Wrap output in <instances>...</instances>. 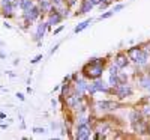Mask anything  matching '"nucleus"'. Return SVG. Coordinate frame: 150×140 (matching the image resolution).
Listing matches in <instances>:
<instances>
[{"label": "nucleus", "instance_id": "nucleus-1", "mask_svg": "<svg viewBox=\"0 0 150 140\" xmlns=\"http://www.w3.org/2000/svg\"><path fill=\"white\" fill-rule=\"evenodd\" d=\"M104 59H93L92 62H89L87 65L84 66V75L86 77H90V79H99L104 72Z\"/></svg>", "mask_w": 150, "mask_h": 140}, {"label": "nucleus", "instance_id": "nucleus-2", "mask_svg": "<svg viewBox=\"0 0 150 140\" xmlns=\"http://www.w3.org/2000/svg\"><path fill=\"white\" fill-rule=\"evenodd\" d=\"M39 12H41V9H39V8H35V6H32L30 9H26V11H24L26 23H32L33 20H36L38 15H39Z\"/></svg>", "mask_w": 150, "mask_h": 140}, {"label": "nucleus", "instance_id": "nucleus-3", "mask_svg": "<svg viewBox=\"0 0 150 140\" xmlns=\"http://www.w3.org/2000/svg\"><path fill=\"white\" fill-rule=\"evenodd\" d=\"M89 137H90V130H89V126H87L86 124H80L78 133H77V139H78V140H86V139H89Z\"/></svg>", "mask_w": 150, "mask_h": 140}, {"label": "nucleus", "instance_id": "nucleus-4", "mask_svg": "<svg viewBox=\"0 0 150 140\" xmlns=\"http://www.w3.org/2000/svg\"><path fill=\"white\" fill-rule=\"evenodd\" d=\"M116 94L119 95V98H125V96L131 95L132 91H131V87L128 84H117L116 86Z\"/></svg>", "mask_w": 150, "mask_h": 140}, {"label": "nucleus", "instance_id": "nucleus-5", "mask_svg": "<svg viewBox=\"0 0 150 140\" xmlns=\"http://www.w3.org/2000/svg\"><path fill=\"white\" fill-rule=\"evenodd\" d=\"M60 21H62V15L59 14L57 11H54V12L50 14V20L47 23V26H54V24H59Z\"/></svg>", "mask_w": 150, "mask_h": 140}, {"label": "nucleus", "instance_id": "nucleus-6", "mask_svg": "<svg viewBox=\"0 0 150 140\" xmlns=\"http://www.w3.org/2000/svg\"><path fill=\"white\" fill-rule=\"evenodd\" d=\"M98 107L101 110H114V109H117V103H112V101H101V103H98Z\"/></svg>", "mask_w": 150, "mask_h": 140}, {"label": "nucleus", "instance_id": "nucleus-7", "mask_svg": "<svg viewBox=\"0 0 150 140\" xmlns=\"http://www.w3.org/2000/svg\"><path fill=\"white\" fill-rule=\"evenodd\" d=\"M116 65L119 66V68H125L128 65V59H126V56L125 54H117V57H116Z\"/></svg>", "mask_w": 150, "mask_h": 140}, {"label": "nucleus", "instance_id": "nucleus-8", "mask_svg": "<svg viewBox=\"0 0 150 140\" xmlns=\"http://www.w3.org/2000/svg\"><path fill=\"white\" fill-rule=\"evenodd\" d=\"M138 65H144V63L147 62V53L146 51H140L138 54H137V57L134 59Z\"/></svg>", "mask_w": 150, "mask_h": 140}, {"label": "nucleus", "instance_id": "nucleus-9", "mask_svg": "<svg viewBox=\"0 0 150 140\" xmlns=\"http://www.w3.org/2000/svg\"><path fill=\"white\" fill-rule=\"evenodd\" d=\"M45 29H47V23H41L38 26V30H36V39H41L45 33Z\"/></svg>", "mask_w": 150, "mask_h": 140}, {"label": "nucleus", "instance_id": "nucleus-10", "mask_svg": "<svg viewBox=\"0 0 150 140\" xmlns=\"http://www.w3.org/2000/svg\"><path fill=\"white\" fill-rule=\"evenodd\" d=\"M86 89H87V83L86 81H77V95L78 96H81L83 94H84V91H86Z\"/></svg>", "mask_w": 150, "mask_h": 140}, {"label": "nucleus", "instance_id": "nucleus-11", "mask_svg": "<svg viewBox=\"0 0 150 140\" xmlns=\"http://www.w3.org/2000/svg\"><path fill=\"white\" fill-rule=\"evenodd\" d=\"M95 84V87H96V91H104V92H108L110 89H108V86H107V83H104V81H95L93 83Z\"/></svg>", "mask_w": 150, "mask_h": 140}, {"label": "nucleus", "instance_id": "nucleus-12", "mask_svg": "<svg viewBox=\"0 0 150 140\" xmlns=\"http://www.w3.org/2000/svg\"><path fill=\"white\" fill-rule=\"evenodd\" d=\"M92 8H93V5H92L90 2H87V0H84L83 8H81V11H80V12H77V15H80V14H86V12H89Z\"/></svg>", "mask_w": 150, "mask_h": 140}, {"label": "nucleus", "instance_id": "nucleus-13", "mask_svg": "<svg viewBox=\"0 0 150 140\" xmlns=\"http://www.w3.org/2000/svg\"><path fill=\"white\" fill-rule=\"evenodd\" d=\"M2 6H3V15L5 17H12V9H14V6H12L11 3H5Z\"/></svg>", "mask_w": 150, "mask_h": 140}, {"label": "nucleus", "instance_id": "nucleus-14", "mask_svg": "<svg viewBox=\"0 0 150 140\" xmlns=\"http://www.w3.org/2000/svg\"><path fill=\"white\" fill-rule=\"evenodd\" d=\"M140 51H141V48H140V47H132V48L128 50V56H129L131 59H135L137 54H138Z\"/></svg>", "mask_w": 150, "mask_h": 140}, {"label": "nucleus", "instance_id": "nucleus-15", "mask_svg": "<svg viewBox=\"0 0 150 140\" xmlns=\"http://www.w3.org/2000/svg\"><path fill=\"white\" fill-rule=\"evenodd\" d=\"M92 21L90 20H87V21H83L81 24H78V26L77 27H75V33H78V32H81V30H84L87 26H89V24H90Z\"/></svg>", "mask_w": 150, "mask_h": 140}, {"label": "nucleus", "instance_id": "nucleus-16", "mask_svg": "<svg viewBox=\"0 0 150 140\" xmlns=\"http://www.w3.org/2000/svg\"><path fill=\"white\" fill-rule=\"evenodd\" d=\"M50 8H51V5H50V2L47 0V2H41V11L42 12H47V11H50Z\"/></svg>", "mask_w": 150, "mask_h": 140}, {"label": "nucleus", "instance_id": "nucleus-17", "mask_svg": "<svg viewBox=\"0 0 150 140\" xmlns=\"http://www.w3.org/2000/svg\"><path fill=\"white\" fill-rule=\"evenodd\" d=\"M119 83H120V81H119V79H117V75H110V84H111V86L116 87Z\"/></svg>", "mask_w": 150, "mask_h": 140}, {"label": "nucleus", "instance_id": "nucleus-18", "mask_svg": "<svg viewBox=\"0 0 150 140\" xmlns=\"http://www.w3.org/2000/svg\"><path fill=\"white\" fill-rule=\"evenodd\" d=\"M110 74H111V75H117V74H119V66H117V65H112V66L110 68Z\"/></svg>", "mask_w": 150, "mask_h": 140}, {"label": "nucleus", "instance_id": "nucleus-19", "mask_svg": "<svg viewBox=\"0 0 150 140\" xmlns=\"http://www.w3.org/2000/svg\"><path fill=\"white\" fill-rule=\"evenodd\" d=\"M112 14H114V11H110V12H105V14H102L101 15V20H104V18H110Z\"/></svg>", "mask_w": 150, "mask_h": 140}, {"label": "nucleus", "instance_id": "nucleus-20", "mask_svg": "<svg viewBox=\"0 0 150 140\" xmlns=\"http://www.w3.org/2000/svg\"><path fill=\"white\" fill-rule=\"evenodd\" d=\"M41 59H42V54H39V56H36V57H35V59H32L30 62H32V63H38V62H39Z\"/></svg>", "mask_w": 150, "mask_h": 140}, {"label": "nucleus", "instance_id": "nucleus-21", "mask_svg": "<svg viewBox=\"0 0 150 140\" xmlns=\"http://www.w3.org/2000/svg\"><path fill=\"white\" fill-rule=\"evenodd\" d=\"M33 131H35V133H36V134H41V133H44V131H45V130H44V128H35V130H33Z\"/></svg>", "mask_w": 150, "mask_h": 140}, {"label": "nucleus", "instance_id": "nucleus-22", "mask_svg": "<svg viewBox=\"0 0 150 140\" xmlns=\"http://www.w3.org/2000/svg\"><path fill=\"white\" fill-rule=\"evenodd\" d=\"M144 114H146V116H150V107H146L144 109Z\"/></svg>", "mask_w": 150, "mask_h": 140}, {"label": "nucleus", "instance_id": "nucleus-23", "mask_svg": "<svg viewBox=\"0 0 150 140\" xmlns=\"http://www.w3.org/2000/svg\"><path fill=\"white\" fill-rule=\"evenodd\" d=\"M87 2H90L92 5H98L99 2H101V0H87Z\"/></svg>", "mask_w": 150, "mask_h": 140}, {"label": "nucleus", "instance_id": "nucleus-24", "mask_svg": "<svg viewBox=\"0 0 150 140\" xmlns=\"http://www.w3.org/2000/svg\"><path fill=\"white\" fill-rule=\"evenodd\" d=\"M62 30H63V27H59V29H56V30H54V35H57V33H60Z\"/></svg>", "mask_w": 150, "mask_h": 140}, {"label": "nucleus", "instance_id": "nucleus-25", "mask_svg": "<svg viewBox=\"0 0 150 140\" xmlns=\"http://www.w3.org/2000/svg\"><path fill=\"white\" fill-rule=\"evenodd\" d=\"M122 8H123V5H119V6H116V8H114V12H116V11H120Z\"/></svg>", "mask_w": 150, "mask_h": 140}, {"label": "nucleus", "instance_id": "nucleus-26", "mask_svg": "<svg viewBox=\"0 0 150 140\" xmlns=\"http://www.w3.org/2000/svg\"><path fill=\"white\" fill-rule=\"evenodd\" d=\"M17 96H18L21 101H24V95H23V94H17Z\"/></svg>", "mask_w": 150, "mask_h": 140}, {"label": "nucleus", "instance_id": "nucleus-27", "mask_svg": "<svg viewBox=\"0 0 150 140\" xmlns=\"http://www.w3.org/2000/svg\"><path fill=\"white\" fill-rule=\"evenodd\" d=\"M120 81H126V75H120Z\"/></svg>", "mask_w": 150, "mask_h": 140}, {"label": "nucleus", "instance_id": "nucleus-28", "mask_svg": "<svg viewBox=\"0 0 150 140\" xmlns=\"http://www.w3.org/2000/svg\"><path fill=\"white\" fill-rule=\"evenodd\" d=\"M51 2H53L54 5H59V3H62V0H51Z\"/></svg>", "mask_w": 150, "mask_h": 140}, {"label": "nucleus", "instance_id": "nucleus-29", "mask_svg": "<svg viewBox=\"0 0 150 140\" xmlns=\"http://www.w3.org/2000/svg\"><path fill=\"white\" fill-rule=\"evenodd\" d=\"M68 2H69V5H74V3H75V0H68Z\"/></svg>", "mask_w": 150, "mask_h": 140}, {"label": "nucleus", "instance_id": "nucleus-30", "mask_svg": "<svg viewBox=\"0 0 150 140\" xmlns=\"http://www.w3.org/2000/svg\"><path fill=\"white\" fill-rule=\"evenodd\" d=\"M5 3H9V0H2V5H5Z\"/></svg>", "mask_w": 150, "mask_h": 140}, {"label": "nucleus", "instance_id": "nucleus-31", "mask_svg": "<svg viewBox=\"0 0 150 140\" xmlns=\"http://www.w3.org/2000/svg\"><path fill=\"white\" fill-rule=\"evenodd\" d=\"M39 2H47V0H39Z\"/></svg>", "mask_w": 150, "mask_h": 140}, {"label": "nucleus", "instance_id": "nucleus-32", "mask_svg": "<svg viewBox=\"0 0 150 140\" xmlns=\"http://www.w3.org/2000/svg\"><path fill=\"white\" fill-rule=\"evenodd\" d=\"M149 91H150V84H149Z\"/></svg>", "mask_w": 150, "mask_h": 140}, {"label": "nucleus", "instance_id": "nucleus-33", "mask_svg": "<svg viewBox=\"0 0 150 140\" xmlns=\"http://www.w3.org/2000/svg\"><path fill=\"white\" fill-rule=\"evenodd\" d=\"M149 133H150V128H149Z\"/></svg>", "mask_w": 150, "mask_h": 140}, {"label": "nucleus", "instance_id": "nucleus-34", "mask_svg": "<svg viewBox=\"0 0 150 140\" xmlns=\"http://www.w3.org/2000/svg\"><path fill=\"white\" fill-rule=\"evenodd\" d=\"M0 44H2V41H0Z\"/></svg>", "mask_w": 150, "mask_h": 140}]
</instances>
